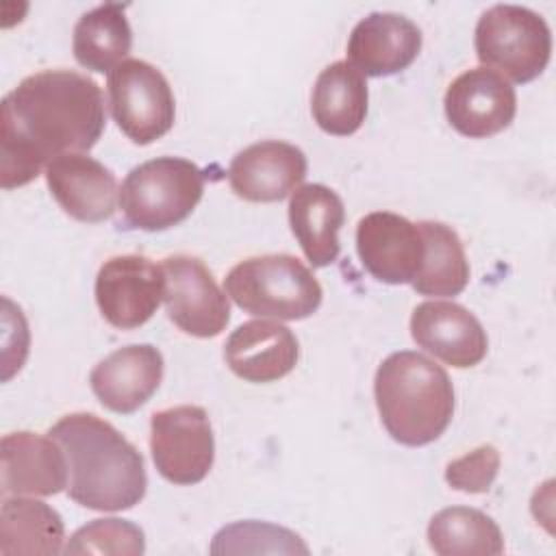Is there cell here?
Here are the masks:
<instances>
[{"instance_id": "obj_11", "label": "cell", "mask_w": 556, "mask_h": 556, "mask_svg": "<svg viewBox=\"0 0 556 556\" xmlns=\"http://www.w3.org/2000/svg\"><path fill=\"white\" fill-rule=\"evenodd\" d=\"M443 106L454 130L469 139H486L506 130L515 119L517 93L497 72L471 67L450 83Z\"/></svg>"}, {"instance_id": "obj_9", "label": "cell", "mask_w": 556, "mask_h": 556, "mask_svg": "<svg viewBox=\"0 0 556 556\" xmlns=\"http://www.w3.org/2000/svg\"><path fill=\"white\" fill-rule=\"evenodd\" d=\"M161 265L167 317L191 337H217L230 321V302L211 269L189 254L167 256Z\"/></svg>"}, {"instance_id": "obj_4", "label": "cell", "mask_w": 556, "mask_h": 556, "mask_svg": "<svg viewBox=\"0 0 556 556\" xmlns=\"http://www.w3.org/2000/svg\"><path fill=\"white\" fill-rule=\"evenodd\" d=\"M224 291L250 315L287 321L311 317L324 298L313 271L291 254H261L237 263L224 278Z\"/></svg>"}, {"instance_id": "obj_15", "label": "cell", "mask_w": 556, "mask_h": 556, "mask_svg": "<svg viewBox=\"0 0 556 556\" xmlns=\"http://www.w3.org/2000/svg\"><path fill=\"white\" fill-rule=\"evenodd\" d=\"M46 182L59 206L74 219L98 224L115 213L119 189L113 172L93 156L72 152L46 167Z\"/></svg>"}, {"instance_id": "obj_10", "label": "cell", "mask_w": 556, "mask_h": 556, "mask_svg": "<svg viewBox=\"0 0 556 556\" xmlns=\"http://www.w3.org/2000/svg\"><path fill=\"white\" fill-rule=\"evenodd\" d=\"M165 300L163 265L139 254L104 261L96 276V302L102 317L122 330L143 326Z\"/></svg>"}, {"instance_id": "obj_25", "label": "cell", "mask_w": 556, "mask_h": 556, "mask_svg": "<svg viewBox=\"0 0 556 556\" xmlns=\"http://www.w3.org/2000/svg\"><path fill=\"white\" fill-rule=\"evenodd\" d=\"M424 237V261L410 282L419 295H458L469 282L465 248L450 226L441 222H419Z\"/></svg>"}, {"instance_id": "obj_24", "label": "cell", "mask_w": 556, "mask_h": 556, "mask_svg": "<svg viewBox=\"0 0 556 556\" xmlns=\"http://www.w3.org/2000/svg\"><path fill=\"white\" fill-rule=\"evenodd\" d=\"M428 545L439 556H497L504 552V536L486 513L450 506L430 519Z\"/></svg>"}, {"instance_id": "obj_14", "label": "cell", "mask_w": 556, "mask_h": 556, "mask_svg": "<svg viewBox=\"0 0 556 556\" xmlns=\"http://www.w3.org/2000/svg\"><path fill=\"white\" fill-rule=\"evenodd\" d=\"M308 169L306 154L287 141L265 139L237 152L228 167L235 195L248 202H280L298 189Z\"/></svg>"}, {"instance_id": "obj_16", "label": "cell", "mask_w": 556, "mask_h": 556, "mask_svg": "<svg viewBox=\"0 0 556 556\" xmlns=\"http://www.w3.org/2000/svg\"><path fill=\"white\" fill-rule=\"evenodd\" d=\"M163 369V354L154 345L135 343L104 356L91 369L89 384L104 408L128 415L156 393Z\"/></svg>"}, {"instance_id": "obj_19", "label": "cell", "mask_w": 556, "mask_h": 556, "mask_svg": "<svg viewBox=\"0 0 556 556\" xmlns=\"http://www.w3.org/2000/svg\"><path fill=\"white\" fill-rule=\"evenodd\" d=\"M298 337L280 321L252 319L237 326L224 345L226 365L245 382H274L298 363Z\"/></svg>"}, {"instance_id": "obj_28", "label": "cell", "mask_w": 556, "mask_h": 556, "mask_svg": "<svg viewBox=\"0 0 556 556\" xmlns=\"http://www.w3.org/2000/svg\"><path fill=\"white\" fill-rule=\"evenodd\" d=\"M500 452L495 445L484 443L467 452L460 458H454L445 467V480L452 489L463 493H484L491 489L500 471Z\"/></svg>"}, {"instance_id": "obj_12", "label": "cell", "mask_w": 556, "mask_h": 556, "mask_svg": "<svg viewBox=\"0 0 556 556\" xmlns=\"http://www.w3.org/2000/svg\"><path fill=\"white\" fill-rule=\"evenodd\" d=\"M356 252L363 267L380 282L408 285L424 261L417 224L391 211H374L356 224Z\"/></svg>"}, {"instance_id": "obj_6", "label": "cell", "mask_w": 556, "mask_h": 556, "mask_svg": "<svg viewBox=\"0 0 556 556\" xmlns=\"http://www.w3.org/2000/svg\"><path fill=\"white\" fill-rule=\"evenodd\" d=\"M473 46L482 67L513 83H530L549 63L552 33L547 22L528 7L493 4L476 24Z\"/></svg>"}, {"instance_id": "obj_23", "label": "cell", "mask_w": 556, "mask_h": 556, "mask_svg": "<svg viewBox=\"0 0 556 556\" xmlns=\"http://www.w3.org/2000/svg\"><path fill=\"white\" fill-rule=\"evenodd\" d=\"M132 30L126 20V4L106 2L83 13L74 26L72 50L80 67L111 72L130 52Z\"/></svg>"}, {"instance_id": "obj_8", "label": "cell", "mask_w": 556, "mask_h": 556, "mask_svg": "<svg viewBox=\"0 0 556 556\" xmlns=\"http://www.w3.org/2000/svg\"><path fill=\"white\" fill-rule=\"evenodd\" d=\"M150 452L156 471L172 484L202 482L215 460V439L202 406L163 408L150 421Z\"/></svg>"}, {"instance_id": "obj_20", "label": "cell", "mask_w": 556, "mask_h": 556, "mask_svg": "<svg viewBox=\"0 0 556 556\" xmlns=\"http://www.w3.org/2000/svg\"><path fill=\"white\" fill-rule=\"evenodd\" d=\"M345 222L343 200L326 185H302L289 200V226L313 267H328L341 252L339 230Z\"/></svg>"}, {"instance_id": "obj_2", "label": "cell", "mask_w": 556, "mask_h": 556, "mask_svg": "<svg viewBox=\"0 0 556 556\" xmlns=\"http://www.w3.org/2000/svg\"><path fill=\"white\" fill-rule=\"evenodd\" d=\"M70 467L67 495L91 510H128L148 489L141 452L93 413H70L50 430Z\"/></svg>"}, {"instance_id": "obj_18", "label": "cell", "mask_w": 556, "mask_h": 556, "mask_svg": "<svg viewBox=\"0 0 556 556\" xmlns=\"http://www.w3.org/2000/svg\"><path fill=\"white\" fill-rule=\"evenodd\" d=\"M2 495H56L67 489V458L52 437L28 430L9 432L0 441Z\"/></svg>"}, {"instance_id": "obj_7", "label": "cell", "mask_w": 556, "mask_h": 556, "mask_svg": "<svg viewBox=\"0 0 556 556\" xmlns=\"http://www.w3.org/2000/svg\"><path fill=\"white\" fill-rule=\"evenodd\" d=\"M109 109L119 130L137 146L161 139L174 126V93L159 67L126 59L109 72Z\"/></svg>"}, {"instance_id": "obj_22", "label": "cell", "mask_w": 556, "mask_h": 556, "mask_svg": "<svg viewBox=\"0 0 556 556\" xmlns=\"http://www.w3.org/2000/svg\"><path fill=\"white\" fill-rule=\"evenodd\" d=\"M65 526L61 515L46 502L30 497H7L0 508V554H46L63 552Z\"/></svg>"}, {"instance_id": "obj_3", "label": "cell", "mask_w": 556, "mask_h": 556, "mask_svg": "<svg viewBox=\"0 0 556 556\" xmlns=\"http://www.w3.org/2000/svg\"><path fill=\"white\" fill-rule=\"evenodd\" d=\"M374 395L384 430L408 447L437 441L454 415L447 371L413 350L393 352L378 365Z\"/></svg>"}, {"instance_id": "obj_13", "label": "cell", "mask_w": 556, "mask_h": 556, "mask_svg": "<svg viewBox=\"0 0 556 556\" xmlns=\"http://www.w3.org/2000/svg\"><path fill=\"white\" fill-rule=\"evenodd\" d=\"M413 341L439 361L467 369L478 365L489 350L486 330L465 306L447 300H426L410 315Z\"/></svg>"}, {"instance_id": "obj_5", "label": "cell", "mask_w": 556, "mask_h": 556, "mask_svg": "<svg viewBox=\"0 0 556 556\" xmlns=\"http://www.w3.org/2000/svg\"><path fill=\"white\" fill-rule=\"evenodd\" d=\"M204 193V172L180 156H156L128 172L119 189L126 228L159 232L185 222Z\"/></svg>"}, {"instance_id": "obj_21", "label": "cell", "mask_w": 556, "mask_h": 556, "mask_svg": "<svg viewBox=\"0 0 556 556\" xmlns=\"http://www.w3.org/2000/svg\"><path fill=\"white\" fill-rule=\"evenodd\" d=\"M369 91L365 76L348 61L324 67L311 93V113L317 126L334 137L354 135L367 115Z\"/></svg>"}, {"instance_id": "obj_27", "label": "cell", "mask_w": 556, "mask_h": 556, "mask_svg": "<svg viewBox=\"0 0 556 556\" xmlns=\"http://www.w3.org/2000/svg\"><path fill=\"white\" fill-rule=\"evenodd\" d=\"M65 554H122V556H141L146 552L143 530L128 519H93L87 526L78 528L67 545Z\"/></svg>"}, {"instance_id": "obj_1", "label": "cell", "mask_w": 556, "mask_h": 556, "mask_svg": "<svg viewBox=\"0 0 556 556\" xmlns=\"http://www.w3.org/2000/svg\"><path fill=\"white\" fill-rule=\"evenodd\" d=\"M106 126L96 80L74 70H41L13 87L0 104V185L35 180L50 161L91 150Z\"/></svg>"}, {"instance_id": "obj_26", "label": "cell", "mask_w": 556, "mask_h": 556, "mask_svg": "<svg viewBox=\"0 0 556 556\" xmlns=\"http://www.w3.org/2000/svg\"><path fill=\"white\" fill-rule=\"evenodd\" d=\"M211 554H308V547L282 526L250 519L224 526L213 536Z\"/></svg>"}, {"instance_id": "obj_17", "label": "cell", "mask_w": 556, "mask_h": 556, "mask_svg": "<svg viewBox=\"0 0 556 556\" xmlns=\"http://www.w3.org/2000/svg\"><path fill=\"white\" fill-rule=\"evenodd\" d=\"M421 50V30L406 15L374 11L348 39V63L363 76H391L406 70Z\"/></svg>"}]
</instances>
